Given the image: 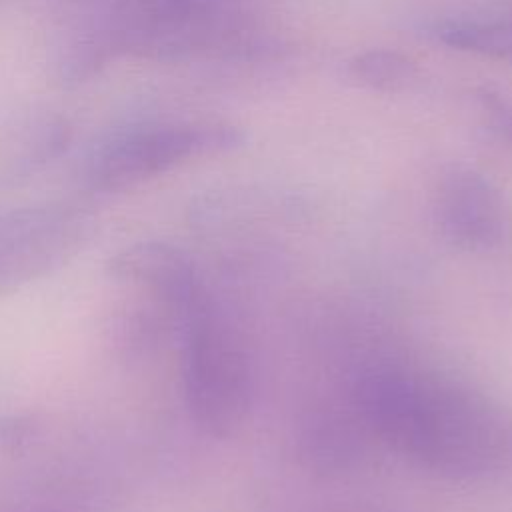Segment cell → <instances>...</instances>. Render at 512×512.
<instances>
[{
	"mask_svg": "<svg viewBox=\"0 0 512 512\" xmlns=\"http://www.w3.org/2000/svg\"><path fill=\"white\" fill-rule=\"evenodd\" d=\"M178 338L184 400L194 424L212 438L234 436L252 404V366L208 288L182 316Z\"/></svg>",
	"mask_w": 512,
	"mask_h": 512,
	"instance_id": "obj_3",
	"label": "cell"
},
{
	"mask_svg": "<svg viewBox=\"0 0 512 512\" xmlns=\"http://www.w3.org/2000/svg\"><path fill=\"white\" fill-rule=\"evenodd\" d=\"M244 134L226 124H144L114 134L88 160L86 178L102 192L126 190L196 156L238 148Z\"/></svg>",
	"mask_w": 512,
	"mask_h": 512,
	"instance_id": "obj_4",
	"label": "cell"
},
{
	"mask_svg": "<svg viewBox=\"0 0 512 512\" xmlns=\"http://www.w3.org/2000/svg\"><path fill=\"white\" fill-rule=\"evenodd\" d=\"M350 402L372 438L442 478L478 480L512 466V422L446 378L376 366L356 378Z\"/></svg>",
	"mask_w": 512,
	"mask_h": 512,
	"instance_id": "obj_1",
	"label": "cell"
},
{
	"mask_svg": "<svg viewBox=\"0 0 512 512\" xmlns=\"http://www.w3.org/2000/svg\"><path fill=\"white\" fill-rule=\"evenodd\" d=\"M260 48L246 28L240 0H118L98 28L72 48L66 66L68 76L84 78L118 54L182 60Z\"/></svg>",
	"mask_w": 512,
	"mask_h": 512,
	"instance_id": "obj_2",
	"label": "cell"
},
{
	"mask_svg": "<svg viewBox=\"0 0 512 512\" xmlns=\"http://www.w3.org/2000/svg\"><path fill=\"white\" fill-rule=\"evenodd\" d=\"M90 236V218L68 204L0 214V296L70 262Z\"/></svg>",
	"mask_w": 512,
	"mask_h": 512,
	"instance_id": "obj_5",
	"label": "cell"
},
{
	"mask_svg": "<svg viewBox=\"0 0 512 512\" xmlns=\"http://www.w3.org/2000/svg\"><path fill=\"white\" fill-rule=\"evenodd\" d=\"M20 512H84V510H78V508H70V506H32V508H26V510H20Z\"/></svg>",
	"mask_w": 512,
	"mask_h": 512,
	"instance_id": "obj_12",
	"label": "cell"
},
{
	"mask_svg": "<svg viewBox=\"0 0 512 512\" xmlns=\"http://www.w3.org/2000/svg\"><path fill=\"white\" fill-rule=\"evenodd\" d=\"M434 218L456 248L490 254L512 242V208L504 192L470 166L448 168L434 194Z\"/></svg>",
	"mask_w": 512,
	"mask_h": 512,
	"instance_id": "obj_6",
	"label": "cell"
},
{
	"mask_svg": "<svg viewBox=\"0 0 512 512\" xmlns=\"http://www.w3.org/2000/svg\"><path fill=\"white\" fill-rule=\"evenodd\" d=\"M350 76L376 92H404L420 80L418 64L398 50L372 48L356 54L348 64Z\"/></svg>",
	"mask_w": 512,
	"mask_h": 512,
	"instance_id": "obj_9",
	"label": "cell"
},
{
	"mask_svg": "<svg viewBox=\"0 0 512 512\" xmlns=\"http://www.w3.org/2000/svg\"><path fill=\"white\" fill-rule=\"evenodd\" d=\"M368 434L352 402L346 412L328 408L308 416L300 430V454L308 466L334 472L348 468L362 452L360 436ZM370 436V434H368Z\"/></svg>",
	"mask_w": 512,
	"mask_h": 512,
	"instance_id": "obj_7",
	"label": "cell"
},
{
	"mask_svg": "<svg viewBox=\"0 0 512 512\" xmlns=\"http://www.w3.org/2000/svg\"><path fill=\"white\" fill-rule=\"evenodd\" d=\"M434 36L450 48L512 64V18H450L436 24Z\"/></svg>",
	"mask_w": 512,
	"mask_h": 512,
	"instance_id": "obj_8",
	"label": "cell"
},
{
	"mask_svg": "<svg viewBox=\"0 0 512 512\" xmlns=\"http://www.w3.org/2000/svg\"><path fill=\"white\" fill-rule=\"evenodd\" d=\"M500 16H506V18H512V4L506 8V12L504 14H500Z\"/></svg>",
	"mask_w": 512,
	"mask_h": 512,
	"instance_id": "obj_13",
	"label": "cell"
},
{
	"mask_svg": "<svg viewBox=\"0 0 512 512\" xmlns=\"http://www.w3.org/2000/svg\"><path fill=\"white\" fill-rule=\"evenodd\" d=\"M28 434H30L28 422H22L18 418H10V420L0 422V446L16 448L18 444L26 442Z\"/></svg>",
	"mask_w": 512,
	"mask_h": 512,
	"instance_id": "obj_11",
	"label": "cell"
},
{
	"mask_svg": "<svg viewBox=\"0 0 512 512\" xmlns=\"http://www.w3.org/2000/svg\"><path fill=\"white\" fill-rule=\"evenodd\" d=\"M478 100L492 130L512 144V98L492 88H484L478 92Z\"/></svg>",
	"mask_w": 512,
	"mask_h": 512,
	"instance_id": "obj_10",
	"label": "cell"
}]
</instances>
